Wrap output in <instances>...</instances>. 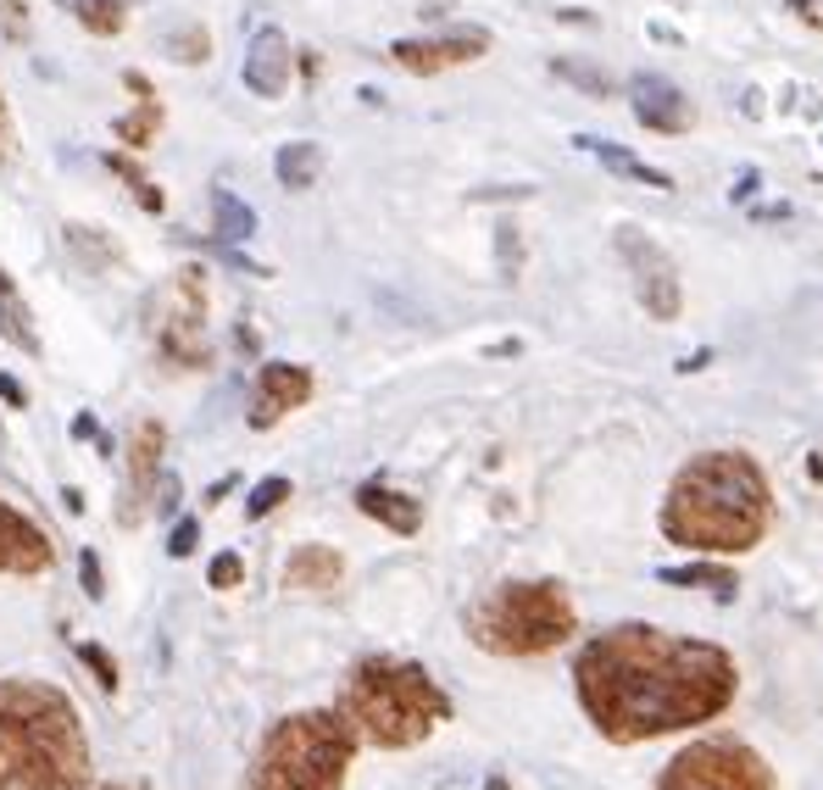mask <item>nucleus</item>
I'll return each mask as SVG.
<instances>
[{
    "mask_svg": "<svg viewBox=\"0 0 823 790\" xmlns=\"http://www.w3.org/2000/svg\"><path fill=\"white\" fill-rule=\"evenodd\" d=\"M78 663L96 674V685L107 690V696H118L123 690V668H118V657L107 652V646H96V641H78Z\"/></svg>",
    "mask_w": 823,
    "mask_h": 790,
    "instance_id": "nucleus-25",
    "label": "nucleus"
},
{
    "mask_svg": "<svg viewBox=\"0 0 823 790\" xmlns=\"http://www.w3.org/2000/svg\"><path fill=\"white\" fill-rule=\"evenodd\" d=\"M490 51V40L474 29V34H445V40H396L390 45V62L429 78V73H445V67H463V62H479Z\"/></svg>",
    "mask_w": 823,
    "mask_h": 790,
    "instance_id": "nucleus-13",
    "label": "nucleus"
},
{
    "mask_svg": "<svg viewBox=\"0 0 823 790\" xmlns=\"http://www.w3.org/2000/svg\"><path fill=\"white\" fill-rule=\"evenodd\" d=\"M663 541L707 557L757 552L774 523V490L757 457L746 452H701L690 457L663 496Z\"/></svg>",
    "mask_w": 823,
    "mask_h": 790,
    "instance_id": "nucleus-2",
    "label": "nucleus"
},
{
    "mask_svg": "<svg viewBox=\"0 0 823 790\" xmlns=\"http://www.w3.org/2000/svg\"><path fill=\"white\" fill-rule=\"evenodd\" d=\"M78 579H84L89 601H101V596H107V585H101V557H96V552H78Z\"/></svg>",
    "mask_w": 823,
    "mask_h": 790,
    "instance_id": "nucleus-33",
    "label": "nucleus"
},
{
    "mask_svg": "<svg viewBox=\"0 0 823 790\" xmlns=\"http://www.w3.org/2000/svg\"><path fill=\"white\" fill-rule=\"evenodd\" d=\"M307 401H312V374L301 363H262L256 390H251V429H273Z\"/></svg>",
    "mask_w": 823,
    "mask_h": 790,
    "instance_id": "nucleus-12",
    "label": "nucleus"
},
{
    "mask_svg": "<svg viewBox=\"0 0 823 790\" xmlns=\"http://www.w3.org/2000/svg\"><path fill=\"white\" fill-rule=\"evenodd\" d=\"M123 84H129V96H134V112L118 123V140H129L134 151L140 145H151L156 140V129H162V101H156V90H151V78L145 73H123Z\"/></svg>",
    "mask_w": 823,
    "mask_h": 790,
    "instance_id": "nucleus-18",
    "label": "nucleus"
},
{
    "mask_svg": "<svg viewBox=\"0 0 823 790\" xmlns=\"http://www.w3.org/2000/svg\"><path fill=\"white\" fill-rule=\"evenodd\" d=\"M285 501H290V479H262V485L251 490L245 512H251V518H267L273 507H285Z\"/></svg>",
    "mask_w": 823,
    "mask_h": 790,
    "instance_id": "nucleus-28",
    "label": "nucleus"
},
{
    "mask_svg": "<svg viewBox=\"0 0 823 790\" xmlns=\"http://www.w3.org/2000/svg\"><path fill=\"white\" fill-rule=\"evenodd\" d=\"M290 62H296V51H290L285 29H256V40L245 51V90L262 101H279L290 90Z\"/></svg>",
    "mask_w": 823,
    "mask_h": 790,
    "instance_id": "nucleus-14",
    "label": "nucleus"
},
{
    "mask_svg": "<svg viewBox=\"0 0 823 790\" xmlns=\"http://www.w3.org/2000/svg\"><path fill=\"white\" fill-rule=\"evenodd\" d=\"M0 162H12V112H7V96H0Z\"/></svg>",
    "mask_w": 823,
    "mask_h": 790,
    "instance_id": "nucleus-35",
    "label": "nucleus"
},
{
    "mask_svg": "<svg viewBox=\"0 0 823 790\" xmlns=\"http://www.w3.org/2000/svg\"><path fill=\"white\" fill-rule=\"evenodd\" d=\"M51 563H56L51 535L40 530L29 512H18L7 496H0V574H12V579H40V574H51Z\"/></svg>",
    "mask_w": 823,
    "mask_h": 790,
    "instance_id": "nucleus-10",
    "label": "nucleus"
},
{
    "mask_svg": "<svg viewBox=\"0 0 823 790\" xmlns=\"http://www.w3.org/2000/svg\"><path fill=\"white\" fill-rule=\"evenodd\" d=\"M657 790H779V774L757 746L707 735V741H690L679 757H668V768L657 774Z\"/></svg>",
    "mask_w": 823,
    "mask_h": 790,
    "instance_id": "nucleus-7",
    "label": "nucleus"
},
{
    "mask_svg": "<svg viewBox=\"0 0 823 790\" xmlns=\"http://www.w3.org/2000/svg\"><path fill=\"white\" fill-rule=\"evenodd\" d=\"M162 45H167L173 62H207V56H212V40H207V29H196V23H190L185 34H167Z\"/></svg>",
    "mask_w": 823,
    "mask_h": 790,
    "instance_id": "nucleus-27",
    "label": "nucleus"
},
{
    "mask_svg": "<svg viewBox=\"0 0 823 790\" xmlns=\"http://www.w3.org/2000/svg\"><path fill=\"white\" fill-rule=\"evenodd\" d=\"M0 790H96L84 719L45 679H0Z\"/></svg>",
    "mask_w": 823,
    "mask_h": 790,
    "instance_id": "nucleus-3",
    "label": "nucleus"
},
{
    "mask_svg": "<svg viewBox=\"0 0 823 790\" xmlns=\"http://www.w3.org/2000/svg\"><path fill=\"white\" fill-rule=\"evenodd\" d=\"M212 212H218L223 240H251V234H256V212H251L234 190H218V196H212Z\"/></svg>",
    "mask_w": 823,
    "mask_h": 790,
    "instance_id": "nucleus-24",
    "label": "nucleus"
},
{
    "mask_svg": "<svg viewBox=\"0 0 823 790\" xmlns=\"http://www.w3.org/2000/svg\"><path fill=\"white\" fill-rule=\"evenodd\" d=\"M240 579H245L240 552H218V557H212V568H207V585H212V590H234Z\"/></svg>",
    "mask_w": 823,
    "mask_h": 790,
    "instance_id": "nucleus-30",
    "label": "nucleus"
},
{
    "mask_svg": "<svg viewBox=\"0 0 823 790\" xmlns=\"http://www.w3.org/2000/svg\"><path fill=\"white\" fill-rule=\"evenodd\" d=\"M162 452H167V429L162 423H140L134 441H129V485H123L118 523H140L151 512L156 485H162Z\"/></svg>",
    "mask_w": 823,
    "mask_h": 790,
    "instance_id": "nucleus-11",
    "label": "nucleus"
},
{
    "mask_svg": "<svg viewBox=\"0 0 823 790\" xmlns=\"http://www.w3.org/2000/svg\"><path fill=\"white\" fill-rule=\"evenodd\" d=\"M785 7L801 18V23H812V29H823V7H818V0H785Z\"/></svg>",
    "mask_w": 823,
    "mask_h": 790,
    "instance_id": "nucleus-34",
    "label": "nucleus"
},
{
    "mask_svg": "<svg viewBox=\"0 0 823 790\" xmlns=\"http://www.w3.org/2000/svg\"><path fill=\"white\" fill-rule=\"evenodd\" d=\"M0 334H7L18 351H29V357H40V334H34V318H29V301L18 296V285L0 274Z\"/></svg>",
    "mask_w": 823,
    "mask_h": 790,
    "instance_id": "nucleus-21",
    "label": "nucleus"
},
{
    "mask_svg": "<svg viewBox=\"0 0 823 790\" xmlns=\"http://www.w3.org/2000/svg\"><path fill=\"white\" fill-rule=\"evenodd\" d=\"M340 713L356 730V741H368L379 752H407V746H423L451 719V696L434 685L423 663L362 657L340 685Z\"/></svg>",
    "mask_w": 823,
    "mask_h": 790,
    "instance_id": "nucleus-4",
    "label": "nucleus"
},
{
    "mask_svg": "<svg viewBox=\"0 0 823 790\" xmlns=\"http://www.w3.org/2000/svg\"><path fill=\"white\" fill-rule=\"evenodd\" d=\"M129 7L134 0H73V12L89 34H118L129 23Z\"/></svg>",
    "mask_w": 823,
    "mask_h": 790,
    "instance_id": "nucleus-23",
    "label": "nucleus"
},
{
    "mask_svg": "<svg viewBox=\"0 0 823 790\" xmlns=\"http://www.w3.org/2000/svg\"><path fill=\"white\" fill-rule=\"evenodd\" d=\"M663 585H674V590H712L718 601H735V574L729 568H718V563H690V568H663L657 574Z\"/></svg>",
    "mask_w": 823,
    "mask_h": 790,
    "instance_id": "nucleus-22",
    "label": "nucleus"
},
{
    "mask_svg": "<svg viewBox=\"0 0 823 790\" xmlns=\"http://www.w3.org/2000/svg\"><path fill=\"white\" fill-rule=\"evenodd\" d=\"M356 507L368 512L374 523H385L390 535H418V530H423V507H418L412 496H401V490L379 485V479L356 490Z\"/></svg>",
    "mask_w": 823,
    "mask_h": 790,
    "instance_id": "nucleus-16",
    "label": "nucleus"
},
{
    "mask_svg": "<svg viewBox=\"0 0 823 790\" xmlns=\"http://www.w3.org/2000/svg\"><path fill=\"white\" fill-rule=\"evenodd\" d=\"M0 29H7L12 45H29V7L23 0H0Z\"/></svg>",
    "mask_w": 823,
    "mask_h": 790,
    "instance_id": "nucleus-31",
    "label": "nucleus"
},
{
    "mask_svg": "<svg viewBox=\"0 0 823 790\" xmlns=\"http://www.w3.org/2000/svg\"><path fill=\"white\" fill-rule=\"evenodd\" d=\"M629 101H634V118L657 129V134H685L690 129V101L679 96V84L663 78V73H640L629 84Z\"/></svg>",
    "mask_w": 823,
    "mask_h": 790,
    "instance_id": "nucleus-15",
    "label": "nucleus"
},
{
    "mask_svg": "<svg viewBox=\"0 0 823 790\" xmlns=\"http://www.w3.org/2000/svg\"><path fill=\"white\" fill-rule=\"evenodd\" d=\"M340 579H345V557L334 546H301L285 563V585L290 590H334Z\"/></svg>",
    "mask_w": 823,
    "mask_h": 790,
    "instance_id": "nucleus-17",
    "label": "nucleus"
},
{
    "mask_svg": "<svg viewBox=\"0 0 823 790\" xmlns=\"http://www.w3.org/2000/svg\"><path fill=\"white\" fill-rule=\"evenodd\" d=\"M101 790H151V785H101Z\"/></svg>",
    "mask_w": 823,
    "mask_h": 790,
    "instance_id": "nucleus-38",
    "label": "nucleus"
},
{
    "mask_svg": "<svg viewBox=\"0 0 823 790\" xmlns=\"http://www.w3.org/2000/svg\"><path fill=\"white\" fill-rule=\"evenodd\" d=\"M356 746L362 741L340 708L290 713L262 735V746L245 768V790H345Z\"/></svg>",
    "mask_w": 823,
    "mask_h": 790,
    "instance_id": "nucleus-5",
    "label": "nucleus"
},
{
    "mask_svg": "<svg viewBox=\"0 0 823 790\" xmlns=\"http://www.w3.org/2000/svg\"><path fill=\"white\" fill-rule=\"evenodd\" d=\"M574 145H579V151H590V156H601V167L623 173V179H634V185H652V190H674V179H668L663 167H646V162H640V156H629V151H618V145L596 140V134H579Z\"/></svg>",
    "mask_w": 823,
    "mask_h": 790,
    "instance_id": "nucleus-19",
    "label": "nucleus"
},
{
    "mask_svg": "<svg viewBox=\"0 0 823 790\" xmlns=\"http://www.w3.org/2000/svg\"><path fill=\"white\" fill-rule=\"evenodd\" d=\"M557 78L579 84V90H590V96H612V78L596 73V67H585V62H557Z\"/></svg>",
    "mask_w": 823,
    "mask_h": 790,
    "instance_id": "nucleus-29",
    "label": "nucleus"
},
{
    "mask_svg": "<svg viewBox=\"0 0 823 790\" xmlns=\"http://www.w3.org/2000/svg\"><path fill=\"white\" fill-rule=\"evenodd\" d=\"M741 668L723 646L668 635L657 624H612L585 641L574 663V696L601 741L640 746L712 724L735 708Z\"/></svg>",
    "mask_w": 823,
    "mask_h": 790,
    "instance_id": "nucleus-1",
    "label": "nucleus"
},
{
    "mask_svg": "<svg viewBox=\"0 0 823 790\" xmlns=\"http://www.w3.org/2000/svg\"><path fill=\"white\" fill-rule=\"evenodd\" d=\"M579 630L574 596L557 579H507L468 607V641L490 657H545Z\"/></svg>",
    "mask_w": 823,
    "mask_h": 790,
    "instance_id": "nucleus-6",
    "label": "nucleus"
},
{
    "mask_svg": "<svg viewBox=\"0 0 823 790\" xmlns=\"http://www.w3.org/2000/svg\"><path fill=\"white\" fill-rule=\"evenodd\" d=\"M196 541H201V523H196V518H178V523H173V541H167V557H190Z\"/></svg>",
    "mask_w": 823,
    "mask_h": 790,
    "instance_id": "nucleus-32",
    "label": "nucleus"
},
{
    "mask_svg": "<svg viewBox=\"0 0 823 790\" xmlns=\"http://www.w3.org/2000/svg\"><path fill=\"white\" fill-rule=\"evenodd\" d=\"M0 396H7L12 407H29V390H23V385H18L12 374H0Z\"/></svg>",
    "mask_w": 823,
    "mask_h": 790,
    "instance_id": "nucleus-37",
    "label": "nucleus"
},
{
    "mask_svg": "<svg viewBox=\"0 0 823 790\" xmlns=\"http://www.w3.org/2000/svg\"><path fill=\"white\" fill-rule=\"evenodd\" d=\"M101 162H107V173H118V179H123V185H129V190L140 196V207H145V212H162V190H156V185L145 179V173H140V167H134L129 156H118V151H107Z\"/></svg>",
    "mask_w": 823,
    "mask_h": 790,
    "instance_id": "nucleus-26",
    "label": "nucleus"
},
{
    "mask_svg": "<svg viewBox=\"0 0 823 790\" xmlns=\"http://www.w3.org/2000/svg\"><path fill=\"white\" fill-rule=\"evenodd\" d=\"M618 256L629 262V274H634V296L640 307H646L657 323H674L679 307H685V290H679V274H674V256L646 240L640 229H618Z\"/></svg>",
    "mask_w": 823,
    "mask_h": 790,
    "instance_id": "nucleus-9",
    "label": "nucleus"
},
{
    "mask_svg": "<svg viewBox=\"0 0 823 790\" xmlns=\"http://www.w3.org/2000/svg\"><path fill=\"white\" fill-rule=\"evenodd\" d=\"M167 312L156 307V345L162 357L178 363V368H207L212 363V345L201 334V318H207V285H201V268H185L173 285H167Z\"/></svg>",
    "mask_w": 823,
    "mask_h": 790,
    "instance_id": "nucleus-8",
    "label": "nucleus"
},
{
    "mask_svg": "<svg viewBox=\"0 0 823 790\" xmlns=\"http://www.w3.org/2000/svg\"><path fill=\"white\" fill-rule=\"evenodd\" d=\"M273 173H279L285 190H312L318 173H323V151L312 140H290L279 156H273Z\"/></svg>",
    "mask_w": 823,
    "mask_h": 790,
    "instance_id": "nucleus-20",
    "label": "nucleus"
},
{
    "mask_svg": "<svg viewBox=\"0 0 823 790\" xmlns=\"http://www.w3.org/2000/svg\"><path fill=\"white\" fill-rule=\"evenodd\" d=\"M73 441H101V423L89 418V412H78V418H73Z\"/></svg>",
    "mask_w": 823,
    "mask_h": 790,
    "instance_id": "nucleus-36",
    "label": "nucleus"
}]
</instances>
